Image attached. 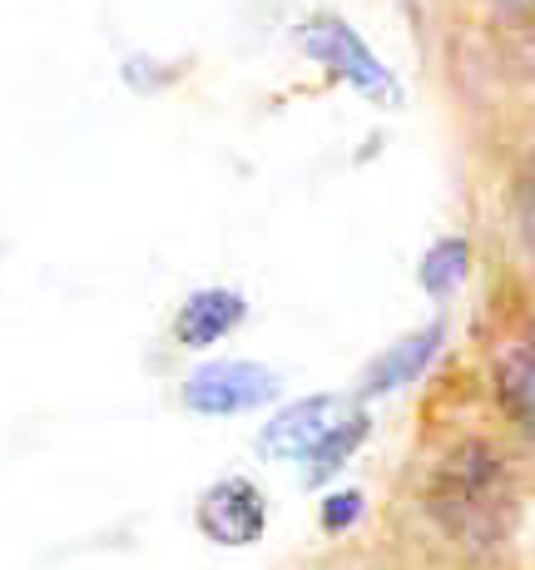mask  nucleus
<instances>
[{
  "label": "nucleus",
  "mask_w": 535,
  "mask_h": 570,
  "mask_svg": "<svg viewBox=\"0 0 535 570\" xmlns=\"http://www.w3.org/2000/svg\"><path fill=\"white\" fill-rule=\"evenodd\" d=\"M268 525L264 491L244 476H228L199 497V531L218 546H254Z\"/></svg>",
  "instance_id": "obj_4"
},
{
  "label": "nucleus",
  "mask_w": 535,
  "mask_h": 570,
  "mask_svg": "<svg viewBox=\"0 0 535 570\" xmlns=\"http://www.w3.org/2000/svg\"><path fill=\"white\" fill-rule=\"evenodd\" d=\"M363 436H367V416H363V412H353L347 422H337L333 432H327L323 442L308 452V462H313V466H308V481H313V487L333 476L337 466H347V456L363 446Z\"/></svg>",
  "instance_id": "obj_9"
},
{
  "label": "nucleus",
  "mask_w": 535,
  "mask_h": 570,
  "mask_svg": "<svg viewBox=\"0 0 535 570\" xmlns=\"http://www.w3.org/2000/svg\"><path fill=\"white\" fill-rule=\"evenodd\" d=\"M357 517H363V491H333L323 501V531H347Z\"/></svg>",
  "instance_id": "obj_12"
},
{
  "label": "nucleus",
  "mask_w": 535,
  "mask_h": 570,
  "mask_svg": "<svg viewBox=\"0 0 535 570\" xmlns=\"http://www.w3.org/2000/svg\"><path fill=\"white\" fill-rule=\"evenodd\" d=\"M278 397V372L258 363H204L184 382V402L204 416H234L254 412Z\"/></svg>",
  "instance_id": "obj_3"
},
{
  "label": "nucleus",
  "mask_w": 535,
  "mask_h": 570,
  "mask_svg": "<svg viewBox=\"0 0 535 570\" xmlns=\"http://www.w3.org/2000/svg\"><path fill=\"white\" fill-rule=\"evenodd\" d=\"M491 377H496V402L506 407L511 422L535 432V327L516 333L501 347Z\"/></svg>",
  "instance_id": "obj_6"
},
{
  "label": "nucleus",
  "mask_w": 535,
  "mask_h": 570,
  "mask_svg": "<svg viewBox=\"0 0 535 570\" xmlns=\"http://www.w3.org/2000/svg\"><path fill=\"white\" fill-rule=\"evenodd\" d=\"M466 263H472L466 238H442L427 254V263H422V288H427L432 298H452L466 278Z\"/></svg>",
  "instance_id": "obj_10"
},
{
  "label": "nucleus",
  "mask_w": 535,
  "mask_h": 570,
  "mask_svg": "<svg viewBox=\"0 0 535 570\" xmlns=\"http://www.w3.org/2000/svg\"><path fill=\"white\" fill-rule=\"evenodd\" d=\"M436 347H442V323H432V327H422V333L402 337L397 347H387V353H382L377 363L367 367L363 392H367V397H387V392L417 382L422 372H427V363L436 357Z\"/></svg>",
  "instance_id": "obj_8"
},
{
  "label": "nucleus",
  "mask_w": 535,
  "mask_h": 570,
  "mask_svg": "<svg viewBox=\"0 0 535 570\" xmlns=\"http://www.w3.org/2000/svg\"><path fill=\"white\" fill-rule=\"evenodd\" d=\"M427 507L462 546H496L511 517V487L501 452H491L486 442L456 446L432 476Z\"/></svg>",
  "instance_id": "obj_1"
},
{
  "label": "nucleus",
  "mask_w": 535,
  "mask_h": 570,
  "mask_svg": "<svg viewBox=\"0 0 535 570\" xmlns=\"http://www.w3.org/2000/svg\"><path fill=\"white\" fill-rule=\"evenodd\" d=\"M244 298L234 288H199L184 298L179 317H174V337L184 347H209L218 337H228L238 323H244Z\"/></svg>",
  "instance_id": "obj_7"
},
{
  "label": "nucleus",
  "mask_w": 535,
  "mask_h": 570,
  "mask_svg": "<svg viewBox=\"0 0 535 570\" xmlns=\"http://www.w3.org/2000/svg\"><path fill=\"white\" fill-rule=\"evenodd\" d=\"M347 416L353 412H347L343 397H303V402H293V407H283L273 416L264 426V436H258V446H264V456L293 462V456H308L337 422H347Z\"/></svg>",
  "instance_id": "obj_5"
},
{
  "label": "nucleus",
  "mask_w": 535,
  "mask_h": 570,
  "mask_svg": "<svg viewBox=\"0 0 535 570\" xmlns=\"http://www.w3.org/2000/svg\"><path fill=\"white\" fill-rule=\"evenodd\" d=\"M511 214H516L521 238L535 248V155L521 164V174H516V189H511Z\"/></svg>",
  "instance_id": "obj_11"
},
{
  "label": "nucleus",
  "mask_w": 535,
  "mask_h": 570,
  "mask_svg": "<svg viewBox=\"0 0 535 570\" xmlns=\"http://www.w3.org/2000/svg\"><path fill=\"white\" fill-rule=\"evenodd\" d=\"M298 46L308 60H318L327 75H337L343 85H353L363 100L373 105H402V85L387 65L367 50V40L357 36L347 20L337 16H313L308 26L298 30Z\"/></svg>",
  "instance_id": "obj_2"
},
{
  "label": "nucleus",
  "mask_w": 535,
  "mask_h": 570,
  "mask_svg": "<svg viewBox=\"0 0 535 570\" xmlns=\"http://www.w3.org/2000/svg\"><path fill=\"white\" fill-rule=\"evenodd\" d=\"M496 6H521V0H496Z\"/></svg>",
  "instance_id": "obj_13"
}]
</instances>
